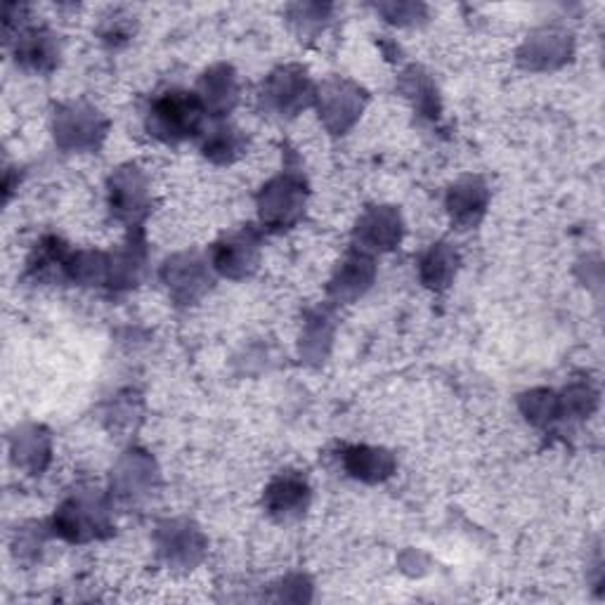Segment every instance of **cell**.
I'll list each match as a JSON object with an SVG mask.
<instances>
[{"mask_svg":"<svg viewBox=\"0 0 605 605\" xmlns=\"http://www.w3.org/2000/svg\"><path fill=\"white\" fill-rule=\"evenodd\" d=\"M487 206V187L478 178H466L457 183L447 197V208L452 213V221L457 225L474 227L482 218Z\"/></svg>","mask_w":605,"mask_h":605,"instance_id":"obj_17","label":"cell"},{"mask_svg":"<svg viewBox=\"0 0 605 605\" xmlns=\"http://www.w3.org/2000/svg\"><path fill=\"white\" fill-rule=\"evenodd\" d=\"M17 60L33 71H50L60 60V43L48 29H27L19 33Z\"/></svg>","mask_w":605,"mask_h":605,"instance_id":"obj_15","label":"cell"},{"mask_svg":"<svg viewBox=\"0 0 605 605\" xmlns=\"http://www.w3.org/2000/svg\"><path fill=\"white\" fill-rule=\"evenodd\" d=\"M164 282L170 291V296L178 303H194L211 286V272L206 263L197 256H175L164 265Z\"/></svg>","mask_w":605,"mask_h":605,"instance_id":"obj_8","label":"cell"},{"mask_svg":"<svg viewBox=\"0 0 605 605\" xmlns=\"http://www.w3.org/2000/svg\"><path fill=\"white\" fill-rule=\"evenodd\" d=\"M329 10H331L329 6H294V8H289V14H291V22L299 27V31L308 33L312 25H315V31L322 29Z\"/></svg>","mask_w":605,"mask_h":605,"instance_id":"obj_25","label":"cell"},{"mask_svg":"<svg viewBox=\"0 0 605 605\" xmlns=\"http://www.w3.org/2000/svg\"><path fill=\"white\" fill-rule=\"evenodd\" d=\"M55 528L69 541H88L107 533L109 514L100 497L95 495H76L60 506L55 516Z\"/></svg>","mask_w":605,"mask_h":605,"instance_id":"obj_2","label":"cell"},{"mask_svg":"<svg viewBox=\"0 0 605 605\" xmlns=\"http://www.w3.org/2000/svg\"><path fill=\"white\" fill-rule=\"evenodd\" d=\"M244 147L246 140L242 130L223 124L208 133V138L204 143V154L216 164H232L244 152Z\"/></svg>","mask_w":605,"mask_h":605,"instance_id":"obj_21","label":"cell"},{"mask_svg":"<svg viewBox=\"0 0 605 605\" xmlns=\"http://www.w3.org/2000/svg\"><path fill=\"white\" fill-rule=\"evenodd\" d=\"M407 92L414 95L417 107L428 116H433L438 111V92L433 84L428 81V76L421 74L419 69H412L407 74Z\"/></svg>","mask_w":605,"mask_h":605,"instance_id":"obj_24","label":"cell"},{"mask_svg":"<svg viewBox=\"0 0 605 605\" xmlns=\"http://www.w3.org/2000/svg\"><path fill=\"white\" fill-rule=\"evenodd\" d=\"M374 275H377L374 263L369 261L364 253H358V256L348 258L341 265L339 275L334 277V282H331V286H329L331 296H334L339 303L355 301V299H360L364 294L369 286H372Z\"/></svg>","mask_w":605,"mask_h":605,"instance_id":"obj_16","label":"cell"},{"mask_svg":"<svg viewBox=\"0 0 605 605\" xmlns=\"http://www.w3.org/2000/svg\"><path fill=\"white\" fill-rule=\"evenodd\" d=\"M402 223L393 208H374L360 221L355 237L362 251H388L400 242Z\"/></svg>","mask_w":605,"mask_h":605,"instance_id":"obj_11","label":"cell"},{"mask_svg":"<svg viewBox=\"0 0 605 605\" xmlns=\"http://www.w3.org/2000/svg\"><path fill=\"white\" fill-rule=\"evenodd\" d=\"M315 92H312V84L301 67H282L263 86V105L280 116H296L303 111Z\"/></svg>","mask_w":605,"mask_h":605,"instance_id":"obj_5","label":"cell"},{"mask_svg":"<svg viewBox=\"0 0 605 605\" xmlns=\"http://www.w3.org/2000/svg\"><path fill=\"white\" fill-rule=\"evenodd\" d=\"M111 213L119 221L138 225L149 213V183L138 166H124L109 180Z\"/></svg>","mask_w":605,"mask_h":605,"instance_id":"obj_6","label":"cell"},{"mask_svg":"<svg viewBox=\"0 0 605 605\" xmlns=\"http://www.w3.org/2000/svg\"><path fill=\"white\" fill-rule=\"evenodd\" d=\"M107 133V121L92 107L71 103L55 116V138L69 152L97 149Z\"/></svg>","mask_w":605,"mask_h":605,"instance_id":"obj_3","label":"cell"},{"mask_svg":"<svg viewBox=\"0 0 605 605\" xmlns=\"http://www.w3.org/2000/svg\"><path fill=\"white\" fill-rule=\"evenodd\" d=\"M570 36L560 31L535 33L520 50V62L528 69H552L570 57Z\"/></svg>","mask_w":605,"mask_h":605,"instance_id":"obj_14","label":"cell"},{"mask_svg":"<svg viewBox=\"0 0 605 605\" xmlns=\"http://www.w3.org/2000/svg\"><path fill=\"white\" fill-rule=\"evenodd\" d=\"M343 463L348 474L364 480V482H379L386 480L390 474L396 471V459L390 452L379 450V447H350L343 457Z\"/></svg>","mask_w":605,"mask_h":605,"instance_id":"obj_18","label":"cell"},{"mask_svg":"<svg viewBox=\"0 0 605 605\" xmlns=\"http://www.w3.org/2000/svg\"><path fill=\"white\" fill-rule=\"evenodd\" d=\"M457 272V253L447 244H433L421 258V280L431 289H447Z\"/></svg>","mask_w":605,"mask_h":605,"instance_id":"obj_19","label":"cell"},{"mask_svg":"<svg viewBox=\"0 0 605 605\" xmlns=\"http://www.w3.org/2000/svg\"><path fill=\"white\" fill-rule=\"evenodd\" d=\"M426 8L414 6V3H390V6H379V12H383L390 22L396 25H412L421 17Z\"/></svg>","mask_w":605,"mask_h":605,"instance_id":"obj_26","label":"cell"},{"mask_svg":"<svg viewBox=\"0 0 605 605\" xmlns=\"http://www.w3.org/2000/svg\"><path fill=\"white\" fill-rule=\"evenodd\" d=\"M308 501H310V487L303 478L294 474L280 476L265 492V504L270 514L282 520L301 516L308 509Z\"/></svg>","mask_w":605,"mask_h":605,"instance_id":"obj_13","label":"cell"},{"mask_svg":"<svg viewBox=\"0 0 605 605\" xmlns=\"http://www.w3.org/2000/svg\"><path fill=\"white\" fill-rule=\"evenodd\" d=\"M320 111L331 133H345L364 109V92L348 81H329L320 90Z\"/></svg>","mask_w":605,"mask_h":605,"instance_id":"obj_7","label":"cell"},{"mask_svg":"<svg viewBox=\"0 0 605 605\" xmlns=\"http://www.w3.org/2000/svg\"><path fill=\"white\" fill-rule=\"evenodd\" d=\"M261 218L270 227H291L301 216L305 206V183L296 175H280L277 180H272L258 199Z\"/></svg>","mask_w":605,"mask_h":605,"instance_id":"obj_4","label":"cell"},{"mask_svg":"<svg viewBox=\"0 0 605 605\" xmlns=\"http://www.w3.org/2000/svg\"><path fill=\"white\" fill-rule=\"evenodd\" d=\"M145 270V248L143 242H130L126 251H121L119 256L109 261V277L111 286L128 289L140 282V275Z\"/></svg>","mask_w":605,"mask_h":605,"instance_id":"obj_20","label":"cell"},{"mask_svg":"<svg viewBox=\"0 0 605 605\" xmlns=\"http://www.w3.org/2000/svg\"><path fill=\"white\" fill-rule=\"evenodd\" d=\"M523 409L533 423L544 426L560 417V400L554 393H549V390H535V393L525 396Z\"/></svg>","mask_w":605,"mask_h":605,"instance_id":"obj_23","label":"cell"},{"mask_svg":"<svg viewBox=\"0 0 605 605\" xmlns=\"http://www.w3.org/2000/svg\"><path fill=\"white\" fill-rule=\"evenodd\" d=\"M199 100L206 111H213V116H223L234 109L240 100V84L227 65H218L204 74L199 84Z\"/></svg>","mask_w":605,"mask_h":605,"instance_id":"obj_12","label":"cell"},{"mask_svg":"<svg viewBox=\"0 0 605 605\" xmlns=\"http://www.w3.org/2000/svg\"><path fill=\"white\" fill-rule=\"evenodd\" d=\"M213 265L230 280H242L258 267V234L244 230L230 234L213 251Z\"/></svg>","mask_w":605,"mask_h":605,"instance_id":"obj_9","label":"cell"},{"mask_svg":"<svg viewBox=\"0 0 605 605\" xmlns=\"http://www.w3.org/2000/svg\"><path fill=\"white\" fill-rule=\"evenodd\" d=\"M204 105L199 95L185 90H170L162 95L149 109L147 128L164 143H183L194 138L204 124Z\"/></svg>","mask_w":605,"mask_h":605,"instance_id":"obj_1","label":"cell"},{"mask_svg":"<svg viewBox=\"0 0 605 605\" xmlns=\"http://www.w3.org/2000/svg\"><path fill=\"white\" fill-rule=\"evenodd\" d=\"M14 457H17V463L31 468V471H41L43 463L50 457V442L46 436L38 433V428L22 431V436L17 438Z\"/></svg>","mask_w":605,"mask_h":605,"instance_id":"obj_22","label":"cell"},{"mask_svg":"<svg viewBox=\"0 0 605 605\" xmlns=\"http://www.w3.org/2000/svg\"><path fill=\"white\" fill-rule=\"evenodd\" d=\"M159 552L166 556L168 563H180V565H192L197 563L202 552H204V537L197 528H192L189 523H166L159 528Z\"/></svg>","mask_w":605,"mask_h":605,"instance_id":"obj_10","label":"cell"}]
</instances>
